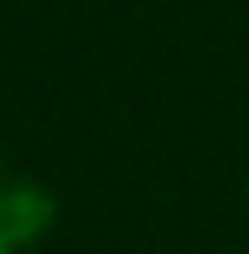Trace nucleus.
Here are the masks:
<instances>
[{
    "instance_id": "1",
    "label": "nucleus",
    "mask_w": 249,
    "mask_h": 254,
    "mask_svg": "<svg viewBox=\"0 0 249 254\" xmlns=\"http://www.w3.org/2000/svg\"><path fill=\"white\" fill-rule=\"evenodd\" d=\"M47 218H52V202L42 197V192H31V187L0 192V234H5L10 244L37 239L42 228H47Z\"/></svg>"
},
{
    "instance_id": "2",
    "label": "nucleus",
    "mask_w": 249,
    "mask_h": 254,
    "mask_svg": "<svg viewBox=\"0 0 249 254\" xmlns=\"http://www.w3.org/2000/svg\"><path fill=\"white\" fill-rule=\"evenodd\" d=\"M0 254H16V244H10V239H5V234H0Z\"/></svg>"
}]
</instances>
